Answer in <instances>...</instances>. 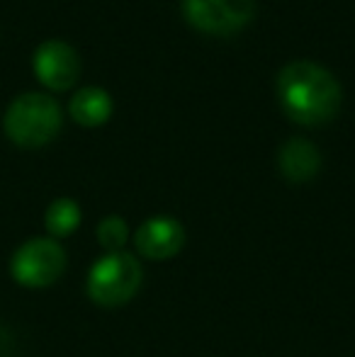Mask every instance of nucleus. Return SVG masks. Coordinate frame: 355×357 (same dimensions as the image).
<instances>
[{"label": "nucleus", "mask_w": 355, "mask_h": 357, "mask_svg": "<svg viewBox=\"0 0 355 357\" xmlns=\"http://www.w3.org/2000/svg\"><path fill=\"white\" fill-rule=\"evenodd\" d=\"M280 109L302 127H322L338 114L343 88L326 66L317 61H292L275 80Z\"/></svg>", "instance_id": "f257e3e1"}, {"label": "nucleus", "mask_w": 355, "mask_h": 357, "mask_svg": "<svg viewBox=\"0 0 355 357\" xmlns=\"http://www.w3.org/2000/svg\"><path fill=\"white\" fill-rule=\"evenodd\" d=\"M61 107L52 95L24 93L10 102L3 127L13 144L22 149H39L61 132Z\"/></svg>", "instance_id": "f03ea898"}, {"label": "nucleus", "mask_w": 355, "mask_h": 357, "mask_svg": "<svg viewBox=\"0 0 355 357\" xmlns=\"http://www.w3.org/2000/svg\"><path fill=\"white\" fill-rule=\"evenodd\" d=\"M144 280L142 263L127 250L119 253H105L100 260H95L88 273V296L98 306L114 309L134 299Z\"/></svg>", "instance_id": "7ed1b4c3"}, {"label": "nucleus", "mask_w": 355, "mask_h": 357, "mask_svg": "<svg viewBox=\"0 0 355 357\" xmlns=\"http://www.w3.org/2000/svg\"><path fill=\"white\" fill-rule=\"evenodd\" d=\"M66 270V250L56 238H29L10 260L13 280L29 289L54 284Z\"/></svg>", "instance_id": "20e7f679"}, {"label": "nucleus", "mask_w": 355, "mask_h": 357, "mask_svg": "<svg viewBox=\"0 0 355 357\" xmlns=\"http://www.w3.org/2000/svg\"><path fill=\"white\" fill-rule=\"evenodd\" d=\"M183 15L197 32L232 37L256 15V0H183Z\"/></svg>", "instance_id": "39448f33"}, {"label": "nucleus", "mask_w": 355, "mask_h": 357, "mask_svg": "<svg viewBox=\"0 0 355 357\" xmlns=\"http://www.w3.org/2000/svg\"><path fill=\"white\" fill-rule=\"evenodd\" d=\"M32 68L44 88L63 93V90H71L81 75V56L71 44L61 39H49L37 47L32 56Z\"/></svg>", "instance_id": "423d86ee"}, {"label": "nucleus", "mask_w": 355, "mask_h": 357, "mask_svg": "<svg viewBox=\"0 0 355 357\" xmlns=\"http://www.w3.org/2000/svg\"><path fill=\"white\" fill-rule=\"evenodd\" d=\"M134 245L146 260H171L185 245V226L168 214L149 216L134 231Z\"/></svg>", "instance_id": "0eeeda50"}, {"label": "nucleus", "mask_w": 355, "mask_h": 357, "mask_svg": "<svg viewBox=\"0 0 355 357\" xmlns=\"http://www.w3.org/2000/svg\"><path fill=\"white\" fill-rule=\"evenodd\" d=\"M278 168L289 183H309L322 170V153L309 139L294 137L278 151Z\"/></svg>", "instance_id": "6e6552de"}, {"label": "nucleus", "mask_w": 355, "mask_h": 357, "mask_svg": "<svg viewBox=\"0 0 355 357\" xmlns=\"http://www.w3.org/2000/svg\"><path fill=\"white\" fill-rule=\"evenodd\" d=\"M114 102L109 98V93L105 88H98V85H88V88H81L68 102V114L76 124L88 129L103 127L109 117H112Z\"/></svg>", "instance_id": "1a4fd4ad"}, {"label": "nucleus", "mask_w": 355, "mask_h": 357, "mask_svg": "<svg viewBox=\"0 0 355 357\" xmlns=\"http://www.w3.org/2000/svg\"><path fill=\"white\" fill-rule=\"evenodd\" d=\"M44 226H47L52 238H66L81 226V207L76 199L59 197L47 207L44 214Z\"/></svg>", "instance_id": "9d476101"}, {"label": "nucleus", "mask_w": 355, "mask_h": 357, "mask_svg": "<svg viewBox=\"0 0 355 357\" xmlns=\"http://www.w3.org/2000/svg\"><path fill=\"white\" fill-rule=\"evenodd\" d=\"M95 236H98V243L100 248H105V253H119L129 241V226L122 216L109 214L105 219H100Z\"/></svg>", "instance_id": "9b49d317"}]
</instances>
